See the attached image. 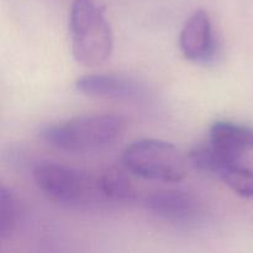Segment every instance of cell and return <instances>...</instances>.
Masks as SVG:
<instances>
[{
  "label": "cell",
  "instance_id": "obj_5",
  "mask_svg": "<svg viewBox=\"0 0 253 253\" xmlns=\"http://www.w3.org/2000/svg\"><path fill=\"white\" fill-rule=\"evenodd\" d=\"M179 47L188 61L208 64L217 54V39L209 12L198 9L188 17L179 35Z\"/></svg>",
  "mask_w": 253,
  "mask_h": 253
},
{
  "label": "cell",
  "instance_id": "obj_1",
  "mask_svg": "<svg viewBox=\"0 0 253 253\" xmlns=\"http://www.w3.org/2000/svg\"><path fill=\"white\" fill-rule=\"evenodd\" d=\"M72 53L79 64L98 67L110 58L114 35L103 7L94 0H73L69 11Z\"/></svg>",
  "mask_w": 253,
  "mask_h": 253
},
{
  "label": "cell",
  "instance_id": "obj_11",
  "mask_svg": "<svg viewBox=\"0 0 253 253\" xmlns=\"http://www.w3.org/2000/svg\"><path fill=\"white\" fill-rule=\"evenodd\" d=\"M20 203L11 189L2 185L0 189V236L6 239L17 226L20 220Z\"/></svg>",
  "mask_w": 253,
  "mask_h": 253
},
{
  "label": "cell",
  "instance_id": "obj_8",
  "mask_svg": "<svg viewBox=\"0 0 253 253\" xmlns=\"http://www.w3.org/2000/svg\"><path fill=\"white\" fill-rule=\"evenodd\" d=\"M209 142L241 157L253 151V127L231 121H216L209 130Z\"/></svg>",
  "mask_w": 253,
  "mask_h": 253
},
{
  "label": "cell",
  "instance_id": "obj_3",
  "mask_svg": "<svg viewBox=\"0 0 253 253\" xmlns=\"http://www.w3.org/2000/svg\"><path fill=\"white\" fill-rule=\"evenodd\" d=\"M34 179L48 199L66 207H90L105 199L99 178L71 166L40 163L34 169Z\"/></svg>",
  "mask_w": 253,
  "mask_h": 253
},
{
  "label": "cell",
  "instance_id": "obj_10",
  "mask_svg": "<svg viewBox=\"0 0 253 253\" xmlns=\"http://www.w3.org/2000/svg\"><path fill=\"white\" fill-rule=\"evenodd\" d=\"M130 175L123 166L108 168L99 177L104 198L113 202H131L135 199L137 192Z\"/></svg>",
  "mask_w": 253,
  "mask_h": 253
},
{
  "label": "cell",
  "instance_id": "obj_6",
  "mask_svg": "<svg viewBox=\"0 0 253 253\" xmlns=\"http://www.w3.org/2000/svg\"><path fill=\"white\" fill-rule=\"evenodd\" d=\"M76 86L82 94L95 98L140 101L146 98L145 86L132 78L116 74H89L81 77Z\"/></svg>",
  "mask_w": 253,
  "mask_h": 253
},
{
  "label": "cell",
  "instance_id": "obj_4",
  "mask_svg": "<svg viewBox=\"0 0 253 253\" xmlns=\"http://www.w3.org/2000/svg\"><path fill=\"white\" fill-rule=\"evenodd\" d=\"M121 166L137 178L179 183L187 177L188 165L173 143L156 138H142L126 146Z\"/></svg>",
  "mask_w": 253,
  "mask_h": 253
},
{
  "label": "cell",
  "instance_id": "obj_9",
  "mask_svg": "<svg viewBox=\"0 0 253 253\" xmlns=\"http://www.w3.org/2000/svg\"><path fill=\"white\" fill-rule=\"evenodd\" d=\"M240 158L208 141L204 145L193 148L188 160L200 172L221 175L230 167L240 163Z\"/></svg>",
  "mask_w": 253,
  "mask_h": 253
},
{
  "label": "cell",
  "instance_id": "obj_7",
  "mask_svg": "<svg viewBox=\"0 0 253 253\" xmlns=\"http://www.w3.org/2000/svg\"><path fill=\"white\" fill-rule=\"evenodd\" d=\"M145 207L151 214L166 221L188 224L200 214L198 200L183 190H161L146 198Z\"/></svg>",
  "mask_w": 253,
  "mask_h": 253
},
{
  "label": "cell",
  "instance_id": "obj_12",
  "mask_svg": "<svg viewBox=\"0 0 253 253\" xmlns=\"http://www.w3.org/2000/svg\"><path fill=\"white\" fill-rule=\"evenodd\" d=\"M222 182L239 197L253 199V170L240 163L232 166L220 175Z\"/></svg>",
  "mask_w": 253,
  "mask_h": 253
},
{
  "label": "cell",
  "instance_id": "obj_2",
  "mask_svg": "<svg viewBox=\"0 0 253 253\" xmlns=\"http://www.w3.org/2000/svg\"><path fill=\"white\" fill-rule=\"evenodd\" d=\"M125 126V121L120 116L100 114L47 126L40 136L47 145L57 150L85 152L114 143L123 135Z\"/></svg>",
  "mask_w": 253,
  "mask_h": 253
}]
</instances>
